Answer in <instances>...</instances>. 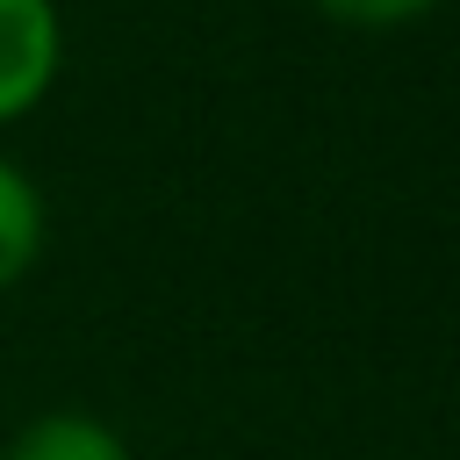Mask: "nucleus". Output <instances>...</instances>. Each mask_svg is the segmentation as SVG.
<instances>
[{
	"label": "nucleus",
	"instance_id": "20e7f679",
	"mask_svg": "<svg viewBox=\"0 0 460 460\" xmlns=\"http://www.w3.org/2000/svg\"><path fill=\"white\" fill-rule=\"evenodd\" d=\"M323 22H338V29H367V36H381V29H410V22H424V14H438L446 0H309Z\"/></svg>",
	"mask_w": 460,
	"mask_h": 460
},
{
	"label": "nucleus",
	"instance_id": "7ed1b4c3",
	"mask_svg": "<svg viewBox=\"0 0 460 460\" xmlns=\"http://www.w3.org/2000/svg\"><path fill=\"white\" fill-rule=\"evenodd\" d=\"M0 460H129V438L93 410H43L0 446Z\"/></svg>",
	"mask_w": 460,
	"mask_h": 460
},
{
	"label": "nucleus",
	"instance_id": "f257e3e1",
	"mask_svg": "<svg viewBox=\"0 0 460 460\" xmlns=\"http://www.w3.org/2000/svg\"><path fill=\"white\" fill-rule=\"evenodd\" d=\"M65 72V7L58 0H0V129L29 122Z\"/></svg>",
	"mask_w": 460,
	"mask_h": 460
},
{
	"label": "nucleus",
	"instance_id": "f03ea898",
	"mask_svg": "<svg viewBox=\"0 0 460 460\" xmlns=\"http://www.w3.org/2000/svg\"><path fill=\"white\" fill-rule=\"evenodd\" d=\"M43 244H50L43 187L29 180V165H22V158H7V151H0V295H7V288H22V280L36 273Z\"/></svg>",
	"mask_w": 460,
	"mask_h": 460
}]
</instances>
